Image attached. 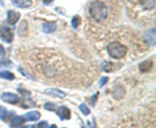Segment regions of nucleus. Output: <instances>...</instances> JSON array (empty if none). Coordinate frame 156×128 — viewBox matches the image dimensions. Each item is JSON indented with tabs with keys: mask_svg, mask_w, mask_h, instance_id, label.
<instances>
[{
	"mask_svg": "<svg viewBox=\"0 0 156 128\" xmlns=\"http://www.w3.org/2000/svg\"><path fill=\"white\" fill-rule=\"evenodd\" d=\"M90 14L96 21H101L108 16V7L103 2H94L90 6Z\"/></svg>",
	"mask_w": 156,
	"mask_h": 128,
	"instance_id": "obj_1",
	"label": "nucleus"
},
{
	"mask_svg": "<svg viewBox=\"0 0 156 128\" xmlns=\"http://www.w3.org/2000/svg\"><path fill=\"white\" fill-rule=\"evenodd\" d=\"M128 52V48L124 45H121L120 42H111L108 45V54L111 58L113 59H121L126 55Z\"/></svg>",
	"mask_w": 156,
	"mask_h": 128,
	"instance_id": "obj_2",
	"label": "nucleus"
},
{
	"mask_svg": "<svg viewBox=\"0 0 156 128\" xmlns=\"http://www.w3.org/2000/svg\"><path fill=\"white\" fill-rule=\"evenodd\" d=\"M0 38L8 43H12L13 41V32L11 28L7 26H0Z\"/></svg>",
	"mask_w": 156,
	"mask_h": 128,
	"instance_id": "obj_3",
	"label": "nucleus"
},
{
	"mask_svg": "<svg viewBox=\"0 0 156 128\" xmlns=\"http://www.w3.org/2000/svg\"><path fill=\"white\" fill-rule=\"evenodd\" d=\"M2 100L5 101L7 103H12V105H16V103L20 102V98L16 94H13V93H3Z\"/></svg>",
	"mask_w": 156,
	"mask_h": 128,
	"instance_id": "obj_4",
	"label": "nucleus"
},
{
	"mask_svg": "<svg viewBox=\"0 0 156 128\" xmlns=\"http://www.w3.org/2000/svg\"><path fill=\"white\" fill-rule=\"evenodd\" d=\"M20 20V13L14 11H8L7 13V21L9 25H16V22H18Z\"/></svg>",
	"mask_w": 156,
	"mask_h": 128,
	"instance_id": "obj_5",
	"label": "nucleus"
},
{
	"mask_svg": "<svg viewBox=\"0 0 156 128\" xmlns=\"http://www.w3.org/2000/svg\"><path fill=\"white\" fill-rule=\"evenodd\" d=\"M56 111H57V114H58V116H60L61 120L70 119V111H69L68 107L61 106V107H58V109H56Z\"/></svg>",
	"mask_w": 156,
	"mask_h": 128,
	"instance_id": "obj_6",
	"label": "nucleus"
},
{
	"mask_svg": "<svg viewBox=\"0 0 156 128\" xmlns=\"http://www.w3.org/2000/svg\"><path fill=\"white\" fill-rule=\"evenodd\" d=\"M144 39L147 41L148 45L155 46V29H151L144 33Z\"/></svg>",
	"mask_w": 156,
	"mask_h": 128,
	"instance_id": "obj_7",
	"label": "nucleus"
},
{
	"mask_svg": "<svg viewBox=\"0 0 156 128\" xmlns=\"http://www.w3.org/2000/svg\"><path fill=\"white\" fill-rule=\"evenodd\" d=\"M13 6H16L18 8H29L31 6V0H11Z\"/></svg>",
	"mask_w": 156,
	"mask_h": 128,
	"instance_id": "obj_8",
	"label": "nucleus"
},
{
	"mask_svg": "<svg viewBox=\"0 0 156 128\" xmlns=\"http://www.w3.org/2000/svg\"><path fill=\"white\" fill-rule=\"evenodd\" d=\"M56 28H57L56 22H44L43 24V26H42V29H43V32L44 33H53L56 30Z\"/></svg>",
	"mask_w": 156,
	"mask_h": 128,
	"instance_id": "obj_9",
	"label": "nucleus"
},
{
	"mask_svg": "<svg viewBox=\"0 0 156 128\" xmlns=\"http://www.w3.org/2000/svg\"><path fill=\"white\" fill-rule=\"evenodd\" d=\"M46 94L48 96H52V97H58V98H65V93L58 90V89H47L46 90Z\"/></svg>",
	"mask_w": 156,
	"mask_h": 128,
	"instance_id": "obj_10",
	"label": "nucleus"
},
{
	"mask_svg": "<svg viewBox=\"0 0 156 128\" xmlns=\"http://www.w3.org/2000/svg\"><path fill=\"white\" fill-rule=\"evenodd\" d=\"M152 68V60L151 59H148V60H146V62H143L142 64H139V70H140V72H150V70Z\"/></svg>",
	"mask_w": 156,
	"mask_h": 128,
	"instance_id": "obj_11",
	"label": "nucleus"
},
{
	"mask_svg": "<svg viewBox=\"0 0 156 128\" xmlns=\"http://www.w3.org/2000/svg\"><path fill=\"white\" fill-rule=\"evenodd\" d=\"M120 67H121L120 64H116V66H113V64L107 63V62H104L103 64H101V68H103L104 72H112V71H115V70H117V68H120Z\"/></svg>",
	"mask_w": 156,
	"mask_h": 128,
	"instance_id": "obj_12",
	"label": "nucleus"
},
{
	"mask_svg": "<svg viewBox=\"0 0 156 128\" xmlns=\"http://www.w3.org/2000/svg\"><path fill=\"white\" fill-rule=\"evenodd\" d=\"M39 118H41V114H39L38 111H30V112H27V114L25 115V119L30 120V122H37Z\"/></svg>",
	"mask_w": 156,
	"mask_h": 128,
	"instance_id": "obj_13",
	"label": "nucleus"
},
{
	"mask_svg": "<svg viewBox=\"0 0 156 128\" xmlns=\"http://www.w3.org/2000/svg\"><path fill=\"white\" fill-rule=\"evenodd\" d=\"M23 122H25V118H22V116H13V119L9 123H11V127H20V126L23 124Z\"/></svg>",
	"mask_w": 156,
	"mask_h": 128,
	"instance_id": "obj_14",
	"label": "nucleus"
},
{
	"mask_svg": "<svg viewBox=\"0 0 156 128\" xmlns=\"http://www.w3.org/2000/svg\"><path fill=\"white\" fill-rule=\"evenodd\" d=\"M140 6L144 9H152L155 7V0H140Z\"/></svg>",
	"mask_w": 156,
	"mask_h": 128,
	"instance_id": "obj_15",
	"label": "nucleus"
},
{
	"mask_svg": "<svg viewBox=\"0 0 156 128\" xmlns=\"http://www.w3.org/2000/svg\"><path fill=\"white\" fill-rule=\"evenodd\" d=\"M0 77L2 78H5V80H13L14 75L9 71H0Z\"/></svg>",
	"mask_w": 156,
	"mask_h": 128,
	"instance_id": "obj_16",
	"label": "nucleus"
},
{
	"mask_svg": "<svg viewBox=\"0 0 156 128\" xmlns=\"http://www.w3.org/2000/svg\"><path fill=\"white\" fill-rule=\"evenodd\" d=\"M80 25H81V18L78 17V16H74V17L72 18V26L74 28V29H77Z\"/></svg>",
	"mask_w": 156,
	"mask_h": 128,
	"instance_id": "obj_17",
	"label": "nucleus"
},
{
	"mask_svg": "<svg viewBox=\"0 0 156 128\" xmlns=\"http://www.w3.org/2000/svg\"><path fill=\"white\" fill-rule=\"evenodd\" d=\"M25 29H27V22L26 21H23L22 24H21V26H20V29H18V34L20 36H25Z\"/></svg>",
	"mask_w": 156,
	"mask_h": 128,
	"instance_id": "obj_18",
	"label": "nucleus"
},
{
	"mask_svg": "<svg viewBox=\"0 0 156 128\" xmlns=\"http://www.w3.org/2000/svg\"><path fill=\"white\" fill-rule=\"evenodd\" d=\"M80 110H81V112H82L83 115H89V114H90L89 107H87L86 105H83V103H82V105H80Z\"/></svg>",
	"mask_w": 156,
	"mask_h": 128,
	"instance_id": "obj_19",
	"label": "nucleus"
},
{
	"mask_svg": "<svg viewBox=\"0 0 156 128\" xmlns=\"http://www.w3.org/2000/svg\"><path fill=\"white\" fill-rule=\"evenodd\" d=\"M44 109L46 110H50V111H55L56 110V106L53 103H46L44 105Z\"/></svg>",
	"mask_w": 156,
	"mask_h": 128,
	"instance_id": "obj_20",
	"label": "nucleus"
},
{
	"mask_svg": "<svg viewBox=\"0 0 156 128\" xmlns=\"http://www.w3.org/2000/svg\"><path fill=\"white\" fill-rule=\"evenodd\" d=\"M13 116H14V112H8V114L4 115L3 119L5 122H11V119H13Z\"/></svg>",
	"mask_w": 156,
	"mask_h": 128,
	"instance_id": "obj_21",
	"label": "nucleus"
},
{
	"mask_svg": "<svg viewBox=\"0 0 156 128\" xmlns=\"http://www.w3.org/2000/svg\"><path fill=\"white\" fill-rule=\"evenodd\" d=\"M2 67H12V63L9 60H3V62H0V68Z\"/></svg>",
	"mask_w": 156,
	"mask_h": 128,
	"instance_id": "obj_22",
	"label": "nucleus"
},
{
	"mask_svg": "<svg viewBox=\"0 0 156 128\" xmlns=\"http://www.w3.org/2000/svg\"><path fill=\"white\" fill-rule=\"evenodd\" d=\"M5 114H7V110L4 109L3 106H0V119H3L4 115H5Z\"/></svg>",
	"mask_w": 156,
	"mask_h": 128,
	"instance_id": "obj_23",
	"label": "nucleus"
},
{
	"mask_svg": "<svg viewBox=\"0 0 156 128\" xmlns=\"http://www.w3.org/2000/svg\"><path fill=\"white\" fill-rule=\"evenodd\" d=\"M38 127H39V128H44V127H48V123H47V122H41V123H39V124H38Z\"/></svg>",
	"mask_w": 156,
	"mask_h": 128,
	"instance_id": "obj_24",
	"label": "nucleus"
},
{
	"mask_svg": "<svg viewBox=\"0 0 156 128\" xmlns=\"http://www.w3.org/2000/svg\"><path fill=\"white\" fill-rule=\"evenodd\" d=\"M105 82H107V77H101V78H100L99 85H100V86H103V85H105Z\"/></svg>",
	"mask_w": 156,
	"mask_h": 128,
	"instance_id": "obj_25",
	"label": "nucleus"
},
{
	"mask_svg": "<svg viewBox=\"0 0 156 128\" xmlns=\"http://www.w3.org/2000/svg\"><path fill=\"white\" fill-rule=\"evenodd\" d=\"M98 96H99V94H95L94 97H92V98H91V103H92V105H95V101H96V98H98Z\"/></svg>",
	"mask_w": 156,
	"mask_h": 128,
	"instance_id": "obj_26",
	"label": "nucleus"
},
{
	"mask_svg": "<svg viewBox=\"0 0 156 128\" xmlns=\"http://www.w3.org/2000/svg\"><path fill=\"white\" fill-rule=\"evenodd\" d=\"M4 52H5V51H4V48H3V46H2V45H0V58H2V56L4 55Z\"/></svg>",
	"mask_w": 156,
	"mask_h": 128,
	"instance_id": "obj_27",
	"label": "nucleus"
},
{
	"mask_svg": "<svg viewBox=\"0 0 156 128\" xmlns=\"http://www.w3.org/2000/svg\"><path fill=\"white\" fill-rule=\"evenodd\" d=\"M53 0H43V3H44V6H48V4H51Z\"/></svg>",
	"mask_w": 156,
	"mask_h": 128,
	"instance_id": "obj_28",
	"label": "nucleus"
}]
</instances>
